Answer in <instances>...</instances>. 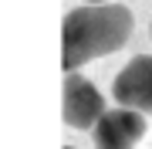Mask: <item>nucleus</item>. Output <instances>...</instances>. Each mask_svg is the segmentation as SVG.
Here are the masks:
<instances>
[{
  "label": "nucleus",
  "mask_w": 152,
  "mask_h": 149,
  "mask_svg": "<svg viewBox=\"0 0 152 149\" xmlns=\"http://www.w3.org/2000/svg\"><path fill=\"white\" fill-rule=\"evenodd\" d=\"M85 4H105V0H85Z\"/></svg>",
  "instance_id": "nucleus-5"
},
{
  "label": "nucleus",
  "mask_w": 152,
  "mask_h": 149,
  "mask_svg": "<svg viewBox=\"0 0 152 149\" xmlns=\"http://www.w3.org/2000/svg\"><path fill=\"white\" fill-rule=\"evenodd\" d=\"M132 34V14L118 4H88L64 17L61 27V65L71 75L88 61L118 51Z\"/></svg>",
  "instance_id": "nucleus-1"
},
{
  "label": "nucleus",
  "mask_w": 152,
  "mask_h": 149,
  "mask_svg": "<svg viewBox=\"0 0 152 149\" xmlns=\"http://www.w3.org/2000/svg\"><path fill=\"white\" fill-rule=\"evenodd\" d=\"M105 115V98L88 78L71 71L64 78V122L71 129H95Z\"/></svg>",
  "instance_id": "nucleus-2"
},
{
  "label": "nucleus",
  "mask_w": 152,
  "mask_h": 149,
  "mask_svg": "<svg viewBox=\"0 0 152 149\" xmlns=\"http://www.w3.org/2000/svg\"><path fill=\"white\" fill-rule=\"evenodd\" d=\"M112 95L122 109H135V112H152V58L142 54L135 61L122 68L115 75Z\"/></svg>",
  "instance_id": "nucleus-3"
},
{
  "label": "nucleus",
  "mask_w": 152,
  "mask_h": 149,
  "mask_svg": "<svg viewBox=\"0 0 152 149\" xmlns=\"http://www.w3.org/2000/svg\"><path fill=\"white\" fill-rule=\"evenodd\" d=\"M145 136V115L135 109H112L95 126V149H132Z\"/></svg>",
  "instance_id": "nucleus-4"
},
{
  "label": "nucleus",
  "mask_w": 152,
  "mask_h": 149,
  "mask_svg": "<svg viewBox=\"0 0 152 149\" xmlns=\"http://www.w3.org/2000/svg\"><path fill=\"white\" fill-rule=\"evenodd\" d=\"M68 149H71V146H68Z\"/></svg>",
  "instance_id": "nucleus-6"
}]
</instances>
